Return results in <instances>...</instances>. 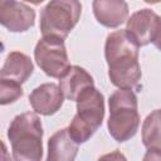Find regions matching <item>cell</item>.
I'll list each match as a JSON object with an SVG mask.
<instances>
[{
    "label": "cell",
    "mask_w": 161,
    "mask_h": 161,
    "mask_svg": "<svg viewBox=\"0 0 161 161\" xmlns=\"http://www.w3.org/2000/svg\"><path fill=\"white\" fill-rule=\"evenodd\" d=\"M82 14V4L77 0H53L40 11V31L43 36L65 39L77 25Z\"/></svg>",
    "instance_id": "5"
},
{
    "label": "cell",
    "mask_w": 161,
    "mask_h": 161,
    "mask_svg": "<svg viewBox=\"0 0 161 161\" xmlns=\"http://www.w3.org/2000/svg\"><path fill=\"white\" fill-rule=\"evenodd\" d=\"M97 161H127V158L119 150H114L106 155H102Z\"/></svg>",
    "instance_id": "16"
},
{
    "label": "cell",
    "mask_w": 161,
    "mask_h": 161,
    "mask_svg": "<svg viewBox=\"0 0 161 161\" xmlns=\"http://www.w3.org/2000/svg\"><path fill=\"white\" fill-rule=\"evenodd\" d=\"M142 161H161V150H147Z\"/></svg>",
    "instance_id": "17"
},
{
    "label": "cell",
    "mask_w": 161,
    "mask_h": 161,
    "mask_svg": "<svg viewBox=\"0 0 161 161\" xmlns=\"http://www.w3.org/2000/svg\"><path fill=\"white\" fill-rule=\"evenodd\" d=\"M160 16L151 9H141L127 19L126 31L138 47H145L153 42L158 29Z\"/></svg>",
    "instance_id": "8"
},
{
    "label": "cell",
    "mask_w": 161,
    "mask_h": 161,
    "mask_svg": "<svg viewBox=\"0 0 161 161\" xmlns=\"http://www.w3.org/2000/svg\"><path fill=\"white\" fill-rule=\"evenodd\" d=\"M75 102L77 113L67 130L69 136L79 145L87 142L101 127L104 118V97L96 87H91Z\"/></svg>",
    "instance_id": "4"
},
{
    "label": "cell",
    "mask_w": 161,
    "mask_h": 161,
    "mask_svg": "<svg viewBox=\"0 0 161 161\" xmlns=\"http://www.w3.org/2000/svg\"><path fill=\"white\" fill-rule=\"evenodd\" d=\"M34 64L24 53L10 52L0 70V79H9L16 83H24L33 74Z\"/></svg>",
    "instance_id": "12"
},
{
    "label": "cell",
    "mask_w": 161,
    "mask_h": 161,
    "mask_svg": "<svg viewBox=\"0 0 161 161\" xmlns=\"http://www.w3.org/2000/svg\"><path fill=\"white\" fill-rule=\"evenodd\" d=\"M59 87L64 94V98L69 101H77L86 89L94 87V82L93 77L84 68L79 65H72L60 78Z\"/></svg>",
    "instance_id": "11"
},
{
    "label": "cell",
    "mask_w": 161,
    "mask_h": 161,
    "mask_svg": "<svg viewBox=\"0 0 161 161\" xmlns=\"http://www.w3.org/2000/svg\"><path fill=\"white\" fill-rule=\"evenodd\" d=\"M14 161H42L43 126L36 113L24 112L11 121L8 128Z\"/></svg>",
    "instance_id": "2"
},
{
    "label": "cell",
    "mask_w": 161,
    "mask_h": 161,
    "mask_svg": "<svg viewBox=\"0 0 161 161\" xmlns=\"http://www.w3.org/2000/svg\"><path fill=\"white\" fill-rule=\"evenodd\" d=\"M64 102V94L55 83H43L29 94V103L38 114L52 116L57 113Z\"/></svg>",
    "instance_id": "9"
},
{
    "label": "cell",
    "mask_w": 161,
    "mask_h": 161,
    "mask_svg": "<svg viewBox=\"0 0 161 161\" xmlns=\"http://www.w3.org/2000/svg\"><path fill=\"white\" fill-rule=\"evenodd\" d=\"M142 143L147 150H161V109H155L142 123Z\"/></svg>",
    "instance_id": "14"
},
{
    "label": "cell",
    "mask_w": 161,
    "mask_h": 161,
    "mask_svg": "<svg viewBox=\"0 0 161 161\" xmlns=\"http://www.w3.org/2000/svg\"><path fill=\"white\" fill-rule=\"evenodd\" d=\"M0 23L9 31L23 33L33 28L35 11L25 3L3 0L0 1Z\"/></svg>",
    "instance_id": "7"
},
{
    "label": "cell",
    "mask_w": 161,
    "mask_h": 161,
    "mask_svg": "<svg viewBox=\"0 0 161 161\" xmlns=\"http://www.w3.org/2000/svg\"><path fill=\"white\" fill-rule=\"evenodd\" d=\"M23 93L24 92L20 83L9 79H0V103L3 106L18 101Z\"/></svg>",
    "instance_id": "15"
},
{
    "label": "cell",
    "mask_w": 161,
    "mask_h": 161,
    "mask_svg": "<svg viewBox=\"0 0 161 161\" xmlns=\"http://www.w3.org/2000/svg\"><path fill=\"white\" fill-rule=\"evenodd\" d=\"M77 153L78 143L69 136L67 128H62L49 137L45 161H74Z\"/></svg>",
    "instance_id": "13"
},
{
    "label": "cell",
    "mask_w": 161,
    "mask_h": 161,
    "mask_svg": "<svg viewBox=\"0 0 161 161\" xmlns=\"http://www.w3.org/2000/svg\"><path fill=\"white\" fill-rule=\"evenodd\" d=\"M109 117L107 128L113 140L126 142L131 140L140 127L138 102L132 89L114 91L108 99Z\"/></svg>",
    "instance_id": "3"
},
{
    "label": "cell",
    "mask_w": 161,
    "mask_h": 161,
    "mask_svg": "<svg viewBox=\"0 0 161 161\" xmlns=\"http://www.w3.org/2000/svg\"><path fill=\"white\" fill-rule=\"evenodd\" d=\"M34 59L38 67L52 78L60 79L72 67L64 40L54 36H43L36 43Z\"/></svg>",
    "instance_id": "6"
},
{
    "label": "cell",
    "mask_w": 161,
    "mask_h": 161,
    "mask_svg": "<svg viewBox=\"0 0 161 161\" xmlns=\"http://www.w3.org/2000/svg\"><path fill=\"white\" fill-rule=\"evenodd\" d=\"M138 48L126 29L116 30L106 39L104 58L108 64V77L119 89H132L141 80Z\"/></svg>",
    "instance_id": "1"
},
{
    "label": "cell",
    "mask_w": 161,
    "mask_h": 161,
    "mask_svg": "<svg viewBox=\"0 0 161 161\" xmlns=\"http://www.w3.org/2000/svg\"><path fill=\"white\" fill-rule=\"evenodd\" d=\"M92 8L97 21L106 28H118L128 18V5L123 0H94Z\"/></svg>",
    "instance_id": "10"
},
{
    "label": "cell",
    "mask_w": 161,
    "mask_h": 161,
    "mask_svg": "<svg viewBox=\"0 0 161 161\" xmlns=\"http://www.w3.org/2000/svg\"><path fill=\"white\" fill-rule=\"evenodd\" d=\"M153 45L161 52V16H160V23H158V29H157V33H156V36L153 39Z\"/></svg>",
    "instance_id": "18"
}]
</instances>
